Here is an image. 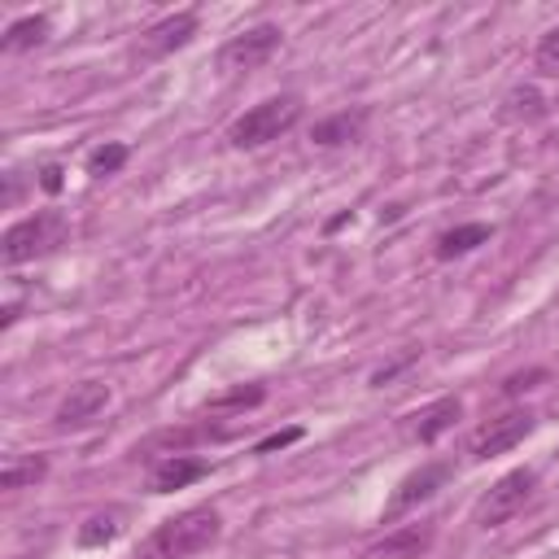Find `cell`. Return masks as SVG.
I'll use <instances>...</instances> for the list:
<instances>
[{
  "label": "cell",
  "instance_id": "obj_1",
  "mask_svg": "<svg viewBox=\"0 0 559 559\" xmlns=\"http://www.w3.org/2000/svg\"><path fill=\"white\" fill-rule=\"evenodd\" d=\"M218 533H223V520L214 507H188V511L162 520L135 550V559H192V555L210 550L218 542Z\"/></svg>",
  "mask_w": 559,
  "mask_h": 559
},
{
  "label": "cell",
  "instance_id": "obj_2",
  "mask_svg": "<svg viewBox=\"0 0 559 559\" xmlns=\"http://www.w3.org/2000/svg\"><path fill=\"white\" fill-rule=\"evenodd\" d=\"M297 118H301V96H293V92L266 96L262 105L245 109V114L227 127V140H231V148H262V144L280 140L284 131H293Z\"/></svg>",
  "mask_w": 559,
  "mask_h": 559
},
{
  "label": "cell",
  "instance_id": "obj_3",
  "mask_svg": "<svg viewBox=\"0 0 559 559\" xmlns=\"http://www.w3.org/2000/svg\"><path fill=\"white\" fill-rule=\"evenodd\" d=\"M66 236H70V223H66L57 210H39V214L17 218V223L4 231L0 253H4V262H9V266H17V262H31V258L52 253Z\"/></svg>",
  "mask_w": 559,
  "mask_h": 559
},
{
  "label": "cell",
  "instance_id": "obj_4",
  "mask_svg": "<svg viewBox=\"0 0 559 559\" xmlns=\"http://www.w3.org/2000/svg\"><path fill=\"white\" fill-rule=\"evenodd\" d=\"M533 489H537V476L528 472V467H515V472H507V476H498L493 485H489V493L476 502V524L480 528H498V524H507L511 515H520L524 507H528V498H533Z\"/></svg>",
  "mask_w": 559,
  "mask_h": 559
},
{
  "label": "cell",
  "instance_id": "obj_5",
  "mask_svg": "<svg viewBox=\"0 0 559 559\" xmlns=\"http://www.w3.org/2000/svg\"><path fill=\"white\" fill-rule=\"evenodd\" d=\"M275 48H280V26H271V22H262V26H249V31H240V35H231L223 48H218V57H214V66L223 70V74H240V70H258V66H266L271 57H275Z\"/></svg>",
  "mask_w": 559,
  "mask_h": 559
},
{
  "label": "cell",
  "instance_id": "obj_6",
  "mask_svg": "<svg viewBox=\"0 0 559 559\" xmlns=\"http://www.w3.org/2000/svg\"><path fill=\"white\" fill-rule=\"evenodd\" d=\"M533 411H507V415H498V419H489V424H480L476 432H472V441H467V454L472 459H493V454H507L511 445H520L528 432H533Z\"/></svg>",
  "mask_w": 559,
  "mask_h": 559
},
{
  "label": "cell",
  "instance_id": "obj_7",
  "mask_svg": "<svg viewBox=\"0 0 559 559\" xmlns=\"http://www.w3.org/2000/svg\"><path fill=\"white\" fill-rule=\"evenodd\" d=\"M445 476H450V467H445V463H424V467H415L411 476H402V480H397V489L389 493L384 520H397L402 511H411V507L428 502V498H432V493L445 485Z\"/></svg>",
  "mask_w": 559,
  "mask_h": 559
},
{
  "label": "cell",
  "instance_id": "obj_8",
  "mask_svg": "<svg viewBox=\"0 0 559 559\" xmlns=\"http://www.w3.org/2000/svg\"><path fill=\"white\" fill-rule=\"evenodd\" d=\"M192 35H197V13H192V9H183V13H170V17L153 22L148 31H140V44H135V52L153 61V57H166V52L183 48Z\"/></svg>",
  "mask_w": 559,
  "mask_h": 559
},
{
  "label": "cell",
  "instance_id": "obj_9",
  "mask_svg": "<svg viewBox=\"0 0 559 559\" xmlns=\"http://www.w3.org/2000/svg\"><path fill=\"white\" fill-rule=\"evenodd\" d=\"M105 406H109V384H105V380H83V384H74V389L61 397V406H57V424H61V428L92 424Z\"/></svg>",
  "mask_w": 559,
  "mask_h": 559
},
{
  "label": "cell",
  "instance_id": "obj_10",
  "mask_svg": "<svg viewBox=\"0 0 559 559\" xmlns=\"http://www.w3.org/2000/svg\"><path fill=\"white\" fill-rule=\"evenodd\" d=\"M459 415H463V402H459V397H441V402H432V406L406 415V419H402V432H406L411 441L428 445V441H437L445 428H454Z\"/></svg>",
  "mask_w": 559,
  "mask_h": 559
},
{
  "label": "cell",
  "instance_id": "obj_11",
  "mask_svg": "<svg viewBox=\"0 0 559 559\" xmlns=\"http://www.w3.org/2000/svg\"><path fill=\"white\" fill-rule=\"evenodd\" d=\"M432 542V524H406L397 533H389L384 542H376L367 550V559H419Z\"/></svg>",
  "mask_w": 559,
  "mask_h": 559
},
{
  "label": "cell",
  "instance_id": "obj_12",
  "mask_svg": "<svg viewBox=\"0 0 559 559\" xmlns=\"http://www.w3.org/2000/svg\"><path fill=\"white\" fill-rule=\"evenodd\" d=\"M362 127H367V109H341V114L314 122L310 140H314L319 148H336V144H354V140L362 135Z\"/></svg>",
  "mask_w": 559,
  "mask_h": 559
},
{
  "label": "cell",
  "instance_id": "obj_13",
  "mask_svg": "<svg viewBox=\"0 0 559 559\" xmlns=\"http://www.w3.org/2000/svg\"><path fill=\"white\" fill-rule=\"evenodd\" d=\"M210 472V463L205 459H183V454H170V459H162L157 467H153V493H170V489H183V485H192V480H201Z\"/></svg>",
  "mask_w": 559,
  "mask_h": 559
},
{
  "label": "cell",
  "instance_id": "obj_14",
  "mask_svg": "<svg viewBox=\"0 0 559 559\" xmlns=\"http://www.w3.org/2000/svg\"><path fill=\"white\" fill-rule=\"evenodd\" d=\"M44 39H48V17H44V13H31V17H17V22L4 31L0 52H26V48H35V44H44Z\"/></svg>",
  "mask_w": 559,
  "mask_h": 559
},
{
  "label": "cell",
  "instance_id": "obj_15",
  "mask_svg": "<svg viewBox=\"0 0 559 559\" xmlns=\"http://www.w3.org/2000/svg\"><path fill=\"white\" fill-rule=\"evenodd\" d=\"M44 472H48V459L44 454H13L4 467H0V489H22V485H35V480H44Z\"/></svg>",
  "mask_w": 559,
  "mask_h": 559
},
{
  "label": "cell",
  "instance_id": "obj_16",
  "mask_svg": "<svg viewBox=\"0 0 559 559\" xmlns=\"http://www.w3.org/2000/svg\"><path fill=\"white\" fill-rule=\"evenodd\" d=\"M485 240H489V227H485V223L450 227V231L437 236V258H459V253H467V249H476V245H485Z\"/></svg>",
  "mask_w": 559,
  "mask_h": 559
},
{
  "label": "cell",
  "instance_id": "obj_17",
  "mask_svg": "<svg viewBox=\"0 0 559 559\" xmlns=\"http://www.w3.org/2000/svg\"><path fill=\"white\" fill-rule=\"evenodd\" d=\"M118 528H122V524H118V511H96V515H87V520H83V528H79V537H74V542H79L83 550H92V546L114 542V537H118Z\"/></svg>",
  "mask_w": 559,
  "mask_h": 559
},
{
  "label": "cell",
  "instance_id": "obj_18",
  "mask_svg": "<svg viewBox=\"0 0 559 559\" xmlns=\"http://www.w3.org/2000/svg\"><path fill=\"white\" fill-rule=\"evenodd\" d=\"M122 162H127V144H100V148H92V157H87V175L105 179V175L122 170Z\"/></svg>",
  "mask_w": 559,
  "mask_h": 559
},
{
  "label": "cell",
  "instance_id": "obj_19",
  "mask_svg": "<svg viewBox=\"0 0 559 559\" xmlns=\"http://www.w3.org/2000/svg\"><path fill=\"white\" fill-rule=\"evenodd\" d=\"M533 61H537V70H542V74L559 79V26H555V31H546V35L537 39V52H533Z\"/></svg>",
  "mask_w": 559,
  "mask_h": 559
},
{
  "label": "cell",
  "instance_id": "obj_20",
  "mask_svg": "<svg viewBox=\"0 0 559 559\" xmlns=\"http://www.w3.org/2000/svg\"><path fill=\"white\" fill-rule=\"evenodd\" d=\"M293 441H301V428H284V432H271L266 441H258V445H253V454H271V450H284V445H293Z\"/></svg>",
  "mask_w": 559,
  "mask_h": 559
},
{
  "label": "cell",
  "instance_id": "obj_21",
  "mask_svg": "<svg viewBox=\"0 0 559 559\" xmlns=\"http://www.w3.org/2000/svg\"><path fill=\"white\" fill-rule=\"evenodd\" d=\"M262 402V389L253 384V389H236V393H227V397H218L214 406H258Z\"/></svg>",
  "mask_w": 559,
  "mask_h": 559
},
{
  "label": "cell",
  "instance_id": "obj_22",
  "mask_svg": "<svg viewBox=\"0 0 559 559\" xmlns=\"http://www.w3.org/2000/svg\"><path fill=\"white\" fill-rule=\"evenodd\" d=\"M39 188H44V192H61V166H57V162H48V166L39 170Z\"/></svg>",
  "mask_w": 559,
  "mask_h": 559
},
{
  "label": "cell",
  "instance_id": "obj_23",
  "mask_svg": "<svg viewBox=\"0 0 559 559\" xmlns=\"http://www.w3.org/2000/svg\"><path fill=\"white\" fill-rule=\"evenodd\" d=\"M528 380H542V371H528V376H511V380L502 384V393H520V389H533Z\"/></svg>",
  "mask_w": 559,
  "mask_h": 559
}]
</instances>
